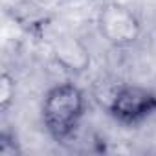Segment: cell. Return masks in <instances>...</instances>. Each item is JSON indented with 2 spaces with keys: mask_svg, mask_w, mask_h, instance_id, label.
<instances>
[{
  "mask_svg": "<svg viewBox=\"0 0 156 156\" xmlns=\"http://www.w3.org/2000/svg\"><path fill=\"white\" fill-rule=\"evenodd\" d=\"M85 114L87 98L75 83H59L44 94L41 119L48 136L57 143H66L75 136Z\"/></svg>",
  "mask_w": 156,
  "mask_h": 156,
  "instance_id": "cell-1",
  "label": "cell"
},
{
  "mask_svg": "<svg viewBox=\"0 0 156 156\" xmlns=\"http://www.w3.org/2000/svg\"><path fill=\"white\" fill-rule=\"evenodd\" d=\"M108 116L125 127H138L156 116V90L143 85H121L108 99Z\"/></svg>",
  "mask_w": 156,
  "mask_h": 156,
  "instance_id": "cell-2",
  "label": "cell"
},
{
  "mask_svg": "<svg viewBox=\"0 0 156 156\" xmlns=\"http://www.w3.org/2000/svg\"><path fill=\"white\" fill-rule=\"evenodd\" d=\"M98 31L114 48H130L141 35L138 15L121 2H107L98 11Z\"/></svg>",
  "mask_w": 156,
  "mask_h": 156,
  "instance_id": "cell-3",
  "label": "cell"
},
{
  "mask_svg": "<svg viewBox=\"0 0 156 156\" xmlns=\"http://www.w3.org/2000/svg\"><path fill=\"white\" fill-rule=\"evenodd\" d=\"M51 55L55 62L70 73H83L90 68V62H92L90 50L83 44L81 39H77L73 35L57 37L51 46Z\"/></svg>",
  "mask_w": 156,
  "mask_h": 156,
  "instance_id": "cell-4",
  "label": "cell"
},
{
  "mask_svg": "<svg viewBox=\"0 0 156 156\" xmlns=\"http://www.w3.org/2000/svg\"><path fill=\"white\" fill-rule=\"evenodd\" d=\"M13 101H15V77L4 72L0 77V110L6 112Z\"/></svg>",
  "mask_w": 156,
  "mask_h": 156,
  "instance_id": "cell-5",
  "label": "cell"
},
{
  "mask_svg": "<svg viewBox=\"0 0 156 156\" xmlns=\"http://www.w3.org/2000/svg\"><path fill=\"white\" fill-rule=\"evenodd\" d=\"M22 152L17 136L9 130H2L0 132V156H19Z\"/></svg>",
  "mask_w": 156,
  "mask_h": 156,
  "instance_id": "cell-6",
  "label": "cell"
}]
</instances>
